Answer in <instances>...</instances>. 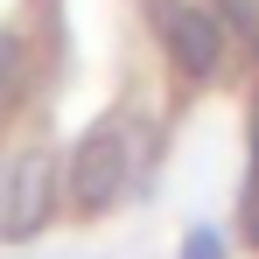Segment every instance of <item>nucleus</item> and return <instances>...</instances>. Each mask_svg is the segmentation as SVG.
I'll use <instances>...</instances> for the list:
<instances>
[{
    "label": "nucleus",
    "mask_w": 259,
    "mask_h": 259,
    "mask_svg": "<svg viewBox=\"0 0 259 259\" xmlns=\"http://www.w3.org/2000/svg\"><path fill=\"white\" fill-rule=\"evenodd\" d=\"M126 175H133V140L119 119H98V126L77 140V154H70V203L84 217L112 210L119 196H126Z\"/></svg>",
    "instance_id": "nucleus-1"
},
{
    "label": "nucleus",
    "mask_w": 259,
    "mask_h": 259,
    "mask_svg": "<svg viewBox=\"0 0 259 259\" xmlns=\"http://www.w3.org/2000/svg\"><path fill=\"white\" fill-rule=\"evenodd\" d=\"M49 203H56V161H49V147H21L0 182V238L7 245L35 238L49 224Z\"/></svg>",
    "instance_id": "nucleus-2"
},
{
    "label": "nucleus",
    "mask_w": 259,
    "mask_h": 259,
    "mask_svg": "<svg viewBox=\"0 0 259 259\" xmlns=\"http://www.w3.org/2000/svg\"><path fill=\"white\" fill-rule=\"evenodd\" d=\"M161 42H168L182 77H210L217 56H224V21L203 14V7H168L161 14Z\"/></svg>",
    "instance_id": "nucleus-3"
},
{
    "label": "nucleus",
    "mask_w": 259,
    "mask_h": 259,
    "mask_svg": "<svg viewBox=\"0 0 259 259\" xmlns=\"http://www.w3.org/2000/svg\"><path fill=\"white\" fill-rule=\"evenodd\" d=\"M14 77H21V35H14V28H0V98L14 91Z\"/></svg>",
    "instance_id": "nucleus-4"
},
{
    "label": "nucleus",
    "mask_w": 259,
    "mask_h": 259,
    "mask_svg": "<svg viewBox=\"0 0 259 259\" xmlns=\"http://www.w3.org/2000/svg\"><path fill=\"white\" fill-rule=\"evenodd\" d=\"M189 259H224V245H217L210 231H196V238H189Z\"/></svg>",
    "instance_id": "nucleus-5"
}]
</instances>
